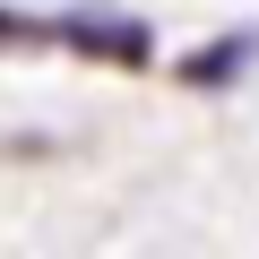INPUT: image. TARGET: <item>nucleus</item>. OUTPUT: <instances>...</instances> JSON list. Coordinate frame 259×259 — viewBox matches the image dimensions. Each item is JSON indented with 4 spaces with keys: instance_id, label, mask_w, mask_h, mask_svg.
<instances>
[{
    "instance_id": "obj_1",
    "label": "nucleus",
    "mask_w": 259,
    "mask_h": 259,
    "mask_svg": "<svg viewBox=\"0 0 259 259\" xmlns=\"http://www.w3.org/2000/svg\"><path fill=\"white\" fill-rule=\"evenodd\" d=\"M52 44H69V52H87V61H112V69H139L147 61V26L139 18H61V26H44Z\"/></svg>"
},
{
    "instance_id": "obj_2",
    "label": "nucleus",
    "mask_w": 259,
    "mask_h": 259,
    "mask_svg": "<svg viewBox=\"0 0 259 259\" xmlns=\"http://www.w3.org/2000/svg\"><path fill=\"white\" fill-rule=\"evenodd\" d=\"M250 52H259V35H225V44L190 52V69H182V78H190V87H225V78H233V69H242Z\"/></svg>"
}]
</instances>
